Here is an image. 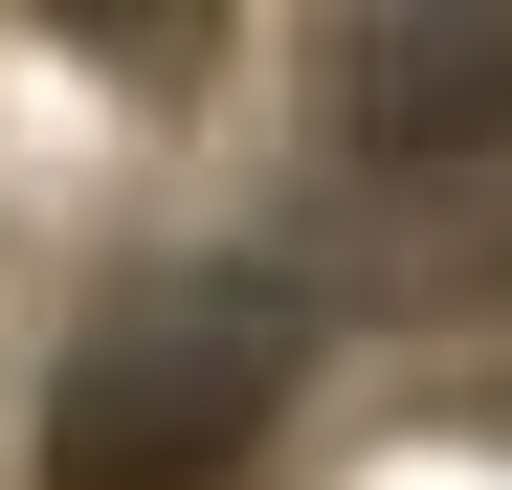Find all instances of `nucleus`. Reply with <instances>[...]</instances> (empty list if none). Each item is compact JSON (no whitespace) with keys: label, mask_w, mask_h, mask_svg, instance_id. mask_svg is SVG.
Returning <instances> with one entry per match:
<instances>
[{"label":"nucleus","mask_w":512,"mask_h":490,"mask_svg":"<svg viewBox=\"0 0 512 490\" xmlns=\"http://www.w3.org/2000/svg\"><path fill=\"white\" fill-rule=\"evenodd\" d=\"M290 379H312L290 268H134L45 357V490H223L290 424Z\"/></svg>","instance_id":"nucleus-1"},{"label":"nucleus","mask_w":512,"mask_h":490,"mask_svg":"<svg viewBox=\"0 0 512 490\" xmlns=\"http://www.w3.org/2000/svg\"><path fill=\"white\" fill-rule=\"evenodd\" d=\"M312 112H334V156H379V179L512 156V0H334L312 23Z\"/></svg>","instance_id":"nucleus-2"},{"label":"nucleus","mask_w":512,"mask_h":490,"mask_svg":"<svg viewBox=\"0 0 512 490\" xmlns=\"http://www.w3.org/2000/svg\"><path fill=\"white\" fill-rule=\"evenodd\" d=\"M67 23H179V0H67Z\"/></svg>","instance_id":"nucleus-3"}]
</instances>
